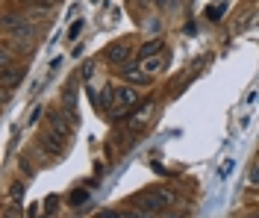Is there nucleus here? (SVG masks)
Segmentation results:
<instances>
[{"mask_svg": "<svg viewBox=\"0 0 259 218\" xmlns=\"http://www.w3.org/2000/svg\"><path fill=\"white\" fill-rule=\"evenodd\" d=\"M247 180H250L253 186H259V165H253V168H250V174H247Z\"/></svg>", "mask_w": 259, "mask_h": 218, "instance_id": "nucleus-14", "label": "nucleus"}, {"mask_svg": "<svg viewBox=\"0 0 259 218\" xmlns=\"http://www.w3.org/2000/svg\"><path fill=\"white\" fill-rule=\"evenodd\" d=\"M38 148L45 153H50V156H62L65 148H68V139L59 133H53V130H48V133L38 136Z\"/></svg>", "mask_w": 259, "mask_h": 218, "instance_id": "nucleus-3", "label": "nucleus"}, {"mask_svg": "<svg viewBox=\"0 0 259 218\" xmlns=\"http://www.w3.org/2000/svg\"><path fill=\"white\" fill-rule=\"evenodd\" d=\"M80 33H82V21H74V27L68 30V41H77V38H80Z\"/></svg>", "mask_w": 259, "mask_h": 218, "instance_id": "nucleus-11", "label": "nucleus"}, {"mask_svg": "<svg viewBox=\"0 0 259 218\" xmlns=\"http://www.w3.org/2000/svg\"><path fill=\"white\" fill-rule=\"evenodd\" d=\"M121 80H127L130 85H147L150 83V74L145 71V65L127 62V65H121Z\"/></svg>", "mask_w": 259, "mask_h": 218, "instance_id": "nucleus-5", "label": "nucleus"}, {"mask_svg": "<svg viewBox=\"0 0 259 218\" xmlns=\"http://www.w3.org/2000/svg\"><path fill=\"white\" fill-rule=\"evenodd\" d=\"M165 48L162 45V38H147L145 45H142V51H139V56L142 59H150V56H159V51Z\"/></svg>", "mask_w": 259, "mask_h": 218, "instance_id": "nucleus-8", "label": "nucleus"}, {"mask_svg": "<svg viewBox=\"0 0 259 218\" xmlns=\"http://www.w3.org/2000/svg\"><path fill=\"white\" fill-rule=\"evenodd\" d=\"M12 198H15V201H21V198H24V183L12 186Z\"/></svg>", "mask_w": 259, "mask_h": 218, "instance_id": "nucleus-13", "label": "nucleus"}, {"mask_svg": "<svg viewBox=\"0 0 259 218\" xmlns=\"http://www.w3.org/2000/svg\"><path fill=\"white\" fill-rule=\"evenodd\" d=\"M130 203L136 206V209H142V212H162L168 203H174V195L171 192H165V189H153V192H142V195H133Z\"/></svg>", "mask_w": 259, "mask_h": 218, "instance_id": "nucleus-2", "label": "nucleus"}, {"mask_svg": "<svg viewBox=\"0 0 259 218\" xmlns=\"http://www.w3.org/2000/svg\"><path fill=\"white\" fill-rule=\"evenodd\" d=\"M156 6L162 12H174V9H180V0H156Z\"/></svg>", "mask_w": 259, "mask_h": 218, "instance_id": "nucleus-10", "label": "nucleus"}, {"mask_svg": "<svg viewBox=\"0 0 259 218\" xmlns=\"http://www.w3.org/2000/svg\"><path fill=\"white\" fill-rule=\"evenodd\" d=\"M103 56H106V62H109V65H127L130 62V56H133V48H130L127 41H112V45H109V48H106V53H103Z\"/></svg>", "mask_w": 259, "mask_h": 218, "instance_id": "nucleus-4", "label": "nucleus"}, {"mask_svg": "<svg viewBox=\"0 0 259 218\" xmlns=\"http://www.w3.org/2000/svg\"><path fill=\"white\" fill-rule=\"evenodd\" d=\"M24 77H27V68L24 65H9V68H3V74H0L3 89H9V92H12V85H18Z\"/></svg>", "mask_w": 259, "mask_h": 218, "instance_id": "nucleus-6", "label": "nucleus"}, {"mask_svg": "<svg viewBox=\"0 0 259 218\" xmlns=\"http://www.w3.org/2000/svg\"><path fill=\"white\" fill-rule=\"evenodd\" d=\"M130 218H153V212H142V209H139V212H127Z\"/></svg>", "mask_w": 259, "mask_h": 218, "instance_id": "nucleus-16", "label": "nucleus"}, {"mask_svg": "<svg viewBox=\"0 0 259 218\" xmlns=\"http://www.w3.org/2000/svg\"><path fill=\"white\" fill-rule=\"evenodd\" d=\"M92 74H95V62H85V65H82V77H85V80H89V77H92Z\"/></svg>", "mask_w": 259, "mask_h": 218, "instance_id": "nucleus-15", "label": "nucleus"}, {"mask_svg": "<svg viewBox=\"0 0 259 218\" xmlns=\"http://www.w3.org/2000/svg\"><path fill=\"white\" fill-rule=\"evenodd\" d=\"M97 218H130V215L127 212H121V209H103Z\"/></svg>", "mask_w": 259, "mask_h": 218, "instance_id": "nucleus-12", "label": "nucleus"}, {"mask_svg": "<svg viewBox=\"0 0 259 218\" xmlns=\"http://www.w3.org/2000/svg\"><path fill=\"white\" fill-rule=\"evenodd\" d=\"M162 65H165L162 53H159V56H150V59H145V71H147V74H156V71H159Z\"/></svg>", "mask_w": 259, "mask_h": 218, "instance_id": "nucleus-9", "label": "nucleus"}, {"mask_svg": "<svg viewBox=\"0 0 259 218\" xmlns=\"http://www.w3.org/2000/svg\"><path fill=\"white\" fill-rule=\"evenodd\" d=\"M48 121H50V130H53V133L65 136V139L71 136V127H68V121H65V118L56 112V109H53V112H48Z\"/></svg>", "mask_w": 259, "mask_h": 218, "instance_id": "nucleus-7", "label": "nucleus"}, {"mask_svg": "<svg viewBox=\"0 0 259 218\" xmlns=\"http://www.w3.org/2000/svg\"><path fill=\"white\" fill-rule=\"evenodd\" d=\"M3 33L6 35H12L15 41H24V45H30L32 38H35V24H32L30 18H24V15H18V12H6L3 15Z\"/></svg>", "mask_w": 259, "mask_h": 218, "instance_id": "nucleus-1", "label": "nucleus"}]
</instances>
